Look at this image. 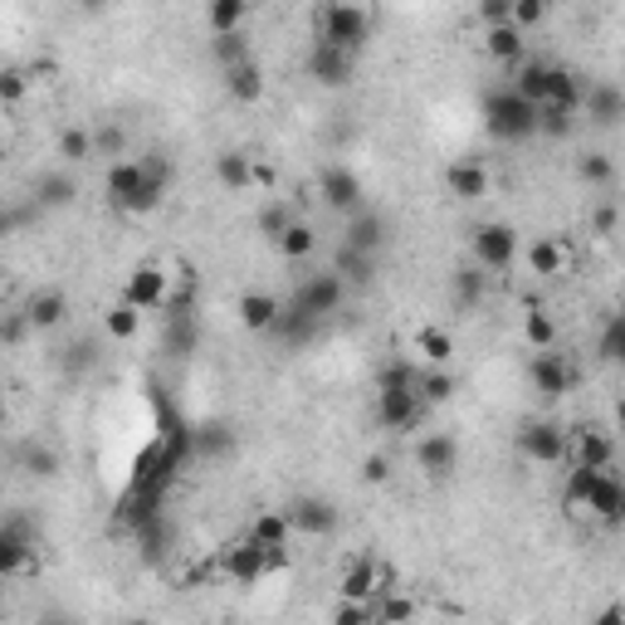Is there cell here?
Returning a JSON list of instances; mask_svg holds the SVG:
<instances>
[{
	"label": "cell",
	"mask_w": 625,
	"mask_h": 625,
	"mask_svg": "<svg viewBox=\"0 0 625 625\" xmlns=\"http://www.w3.org/2000/svg\"><path fill=\"white\" fill-rule=\"evenodd\" d=\"M377 416L387 430H406L420 426V416H426V401H420V372L416 367H387L377 381Z\"/></svg>",
	"instance_id": "1"
},
{
	"label": "cell",
	"mask_w": 625,
	"mask_h": 625,
	"mask_svg": "<svg viewBox=\"0 0 625 625\" xmlns=\"http://www.w3.org/2000/svg\"><path fill=\"white\" fill-rule=\"evenodd\" d=\"M313 25H318V45H333V49L357 55V49L372 40L377 10L362 6V0H333V6H318Z\"/></svg>",
	"instance_id": "2"
},
{
	"label": "cell",
	"mask_w": 625,
	"mask_h": 625,
	"mask_svg": "<svg viewBox=\"0 0 625 625\" xmlns=\"http://www.w3.org/2000/svg\"><path fill=\"white\" fill-rule=\"evenodd\" d=\"M484 127L499 143H528L538 137V104H528L523 94H514V84H504L484 98Z\"/></svg>",
	"instance_id": "3"
},
{
	"label": "cell",
	"mask_w": 625,
	"mask_h": 625,
	"mask_svg": "<svg viewBox=\"0 0 625 625\" xmlns=\"http://www.w3.org/2000/svg\"><path fill=\"white\" fill-rule=\"evenodd\" d=\"M391 592H397V572H391L387 563H377V557H352L338 577V602H367L372 606Z\"/></svg>",
	"instance_id": "4"
},
{
	"label": "cell",
	"mask_w": 625,
	"mask_h": 625,
	"mask_svg": "<svg viewBox=\"0 0 625 625\" xmlns=\"http://www.w3.org/2000/svg\"><path fill=\"white\" fill-rule=\"evenodd\" d=\"M469 254L484 274H504L518 260V230L504 221H479L469 225Z\"/></svg>",
	"instance_id": "5"
},
{
	"label": "cell",
	"mask_w": 625,
	"mask_h": 625,
	"mask_svg": "<svg viewBox=\"0 0 625 625\" xmlns=\"http://www.w3.org/2000/svg\"><path fill=\"white\" fill-rule=\"evenodd\" d=\"M518 455L528 465H563V459H572V430L557 426V420H528L518 430Z\"/></svg>",
	"instance_id": "6"
},
{
	"label": "cell",
	"mask_w": 625,
	"mask_h": 625,
	"mask_svg": "<svg viewBox=\"0 0 625 625\" xmlns=\"http://www.w3.org/2000/svg\"><path fill=\"white\" fill-rule=\"evenodd\" d=\"M342 299H348V279L338 270L333 274H313L299 284V299H293V309H303L318 323V318H333L342 309Z\"/></svg>",
	"instance_id": "7"
},
{
	"label": "cell",
	"mask_w": 625,
	"mask_h": 625,
	"mask_svg": "<svg viewBox=\"0 0 625 625\" xmlns=\"http://www.w3.org/2000/svg\"><path fill=\"white\" fill-rule=\"evenodd\" d=\"M318 196H323L328 211L357 215L362 211V176H357L352 167H323L318 172Z\"/></svg>",
	"instance_id": "8"
},
{
	"label": "cell",
	"mask_w": 625,
	"mask_h": 625,
	"mask_svg": "<svg viewBox=\"0 0 625 625\" xmlns=\"http://www.w3.org/2000/svg\"><path fill=\"white\" fill-rule=\"evenodd\" d=\"M528 381H533V391L547 401H557V397H567L572 391V381H577V372H572V362L563 352H533V362H528Z\"/></svg>",
	"instance_id": "9"
},
{
	"label": "cell",
	"mask_w": 625,
	"mask_h": 625,
	"mask_svg": "<svg viewBox=\"0 0 625 625\" xmlns=\"http://www.w3.org/2000/svg\"><path fill=\"white\" fill-rule=\"evenodd\" d=\"M35 553H40V538H35L30 523L6 518V528H0V572H6V577H20Z\"/></svg>",
	"instance_id": "10"
},
{
	"label": "cell",
	"mask_w": 625,
	"mask_h": 625,
	"mask_svg": "<svg viewBox=\"0 0 625 625\" xmlns=\"http://www.w3.org/2000/svg\"><path fill=\"white\" fill-rule=\"evenodd\" d=\"M123 303H133L137 313H152V309H162L167 303V270L162 264H137L133 274H127V284H123Z\"/></svg>",
	"instance_id": "11"
},
{
	"label": "cell",
	"mask_w": 625,
	"mask_h": 625,
	"mask_svg": "<svg viewBox=\"0 0 625 625\" xmlns=\"http://www.w3.org/2000/svg\"><path fill=\"white\" fill-rule=\"evenodd\" d=\"M289 523H293V533H303V538H333L342 514L328 499H313V494H303V499L289 504Z\"/></svg>",
	"instance_id": "12"
},
{
	"label": "cell",
	"mask_w": 625,
	"mask_h": 625,
	"mask_svg": "<svg viewBox=\"0 0 625 625\" xmlns=\"http://www.w3.org/2000/svg\"><path fill=\"white\" fill-rule=\"evenodd\" d=\"M221 572H225L230 582L250 586V582L270 577V557H264V547H260V543H250V538H235L230 547H221Z\"/></svg>",
	"instance_id": "13"
},
{
	"label": "cell",
	"mask_w": 625,
	"mask_h": 625,
	"mask_svg": "<svg viewBox=\"0 0 625 625\" xmlns=\"http://www.w3.org/2000/svg\"><path fill=\"white\" fill-rule=\"evenodd\" d=\"M416 465H420V475H430V479H450L459 469V440L445 436V430L420 436L416 440Z\"/></svg>",
	"instance_id": "14"
},
{
	"label": "cell",
	"mask_w": 625,
	"mask_h": 625,
	"mask_svg": "<svg viewBox=\"0 0 625 625\" xmlns=\"http://www.w3.org/2000/svg\"><path fill=\"white\" fill-rule=\"evenodd\" d=\"M582 113H586V123H592V127H616V123H625V88L611 84V79L586 84Z\"/></svg>",
	"instance_id": "15"
},
{
	"label": "cell",
	"mask_w": 625,
	"mask_h": 625,
	"mask_svg": "<svg viewBox=\"0 0 625 625\" xmlns=\"http://www.w3.org/2000/svg\"><path fill=\"white\" fill-rule=\"evenodd\" d=\"M586 514H592L596 523H606V528H625V479L621 475H606L596 479V489L586 494Z\"/></svg>",
	"instance_id": "16"
},
{
	"label": "cell",
	"mask_w": 625,
	"mask_h": 625,
	"mask_svg": "<svg viewBox=\"0 0 625 625\" xmlns=\"http://www.w3.org/2000/svg\"><path fill=\"white\" fill-rule=\"evenodd\" d=\"M572 465L582 469H611L616 465V436L602 426H582L577 436H572Z\"/></svg>",
	"instance_id": "17"
},
{
	"label": "cell",
	"mask_w": 625,
	"mask_h": 625,
	"mask_svg": "<svg viewBox=\"0 0 625 625\" xmlns=\"http://www.w3.org/2000/svg\"><path fill=\"white\" fill-rule=\"evenodd\" d=\"M279 313H284V303H279L274 293H264V289H250V293H240L235 299V318H240L245 333H274Z\"/></svg>",
	"instance_id": "18"
},
{
	"label": "cell",
	"mask_w": 625,
	"mask_h": 625,
	"mask_svg": "<svg viewBox=\"0 0 625 625\" xmlns=\"http://www.w3.org/2000/svg\"><path fill=\"white\" fill-rule=\"evenodd\" d=\"M352 69H357V55H348V49H333V45H318L309 49V74L318 84H328V88H342V84H352Z\"/></svg>",
	"instance_id": "19"
},
{
	"label": "cell",
	"mask_w": 625,
	"mask_h": 625,
	"mask_svg": "<svg viewBox=\"0 0 625 625\" xmlns=\"http://www.w3.org/2000/svg\"><path fill=\"white\" fill-rule=\"evenodd\" d=\"M572 270V245L563 235H538L528 245V274H538V279H557V274H567Z\"/></svg>",
	"instance_id": "20"
},
{
	"label": "cell",
	"mask_w": 625,
	"mask_h": 625,
	"mask_svg": "<svg viewBox=\"0 0 625 625\" xmlns=\"http://www.w3.org/2000/svg\"><path fill=\"white\" fill-rule=\"evenodd\" d=\"M445 191H450L455 201H484L489 196V167L484 162H469V157H459L445 167Z\"/></svg>",
	"instance_id": "21"
},
{
	"label": "cell",
	"mask_w": 625,
	"mask_h": 625,
	"mask_svg": "<svg viewBox=\"0 0 625 625\" xmlns=\"http://www.w3.org/2000/svg\"><path fill=\"white\" fill-rule=\"evenodd\" d=\"M582 98H586V79L567 64H553L547 69V108H567V113H582Z\"/></svg>",
	"instance_id": "22"
},
{
	"label": "cell",
	"mask_w": 625,
	"mask_h": 625,
	"mask_svg": "<svg viewBox=\"0 0 625 625\" xmlns=\"http://www.w3.org/2000/svg\"><path fill=\"white\" fill-rule=\"evenodd\" d=\"M342 245L357 250V254H377L381 245H387V221H381L377 211H357L348 215V230H342Z\"/></svg>",
	"instance_id": "23"
},
{
	"label": "cell",
	"mask_w": 625,
	"mask_h": 625,
	"mask_svg": "<svg viewBox=\"0 0 625 625\" xmlns=\"http://www.w3.org/2000/svg\"><path fill=\"white\" fill-rule=\"evenodd\" d=\"M484 55L504 69H518L523 55H528V35L518 25H494V30H484Z\"/></svg>",
	"instance_id": "24"
},
{
	"label": "cell",
	"mask_w": 625,
	"mask_h": 625,
	"mask_svg": "<svg viewBox=\"0 0 625 625\" xmlns=\"http://www.w3.org/2000/svg\"><path fill=\"white\" fill-rule=\"evenodd\" d=\"M25 318H30V328L49 333V328H59L64 318H69V293H64V289H40V293H30V303H25Z\"/></svg>",
	"instance_id": "25"
},
{
	"label": "cell",
	"mask_w": 625,
	"mask_h": 625,
	"mask_svg": "<svg viewBox=\"0 0 625 625\" xmlns=\"http://www.w3.org/2000/svg\"><path fill=\"white\" fill-rule=\"evenodd\" d=\"M245 538H250V543H260L264 553H270V547H289V543H293L289 508H264V514H254V523H250Z\"/></svg>",
	"instance_id": "26"
},
{
	"label": "cell",
	"mask_w": 625,
	"mask_h": 625,
	"mask_svg": "<svg viewBox=\"0 0 625 625\" xmlns=\"http://www.w3.org/2000/svg\"><path fill=\"white\" fill-rule=\"evenodd\" d=\"M264 69L254 59H245V64H235V69H225V94L235 98V104H260L264 98Z\"/></svg>",
	"instance_id": "27"
},
{
	"label": "cell",
	"mask_w": 625,
	"mask_h": 625,
	"mask_svg": "<svg viewBox=\"0 0 625 625\" xmlns=\"http://www.w3.org/2000/svg\"><path fill=\"white\" fill-rule=\"evenodd\" d=\"M215 182H221L225 191H250L254 186V157L250 152H221V157H215Z\"/></svg>",
	"instance_id": "28"
},
{
	"label": "cell",
	"mask_w": 625,
	"mask_h": 625,
	"mask_svg": "<svg viewBox=\"0 0 625 625\" xmlns=\"http://www.w3.org/2000/svg\"><path fill=\"white\" fill-rule=\"evenodd\" d=\"M245 20H250V0H211V10H206V25H211L215 40L240 35L245 30Z\"/></svg>",
	"instance_id": "29"
},
{
	"label": "cell",
	"mask_w": 625,
	"mask_h": 625,
	"mask_svg": "<svg viewBox=\"0 0 625 625\" xmlns=\"http://www.w3.org/2000/svg\"><path fill=\"white\" fill-rule=\"evenodd\" d=\"M416 352L426 357V367H445V362L455 357L450 328H440V323H420V328H416Z\"/></svg>",
	"instance_id": "30"
},
{
	"label": "cell",
	"mask_w": 625,
	"mask_h": 625,
	"mask_svg": "<svg viewBox=\"0 0 625 625\" xmlns=\"http://www.w3.org/2000/svg\"><path fill=\"white\" fill-rule=\"evenodd\" d=\"M274 250L284 254L289 264H303V260H313V254H318V230H313L309 221H293V225L284 230V235L274 240Z\"/></svg>",
	"instance_id": "31"
},
{
	"label": "cell",
	"mask_w": 625,
	"mask_h": 625,
	"mask_svg": "<svg viewBox=\"0 0 625 625\" xmlns=\"http://www.w3.org/2000/svg\"><path fill=\"white\" fill-rule=\"evenodd\" d=\"M484 289H489V274H484L479 264H465V270L450 274V299L459 303V309H479Z\"/></svg>",
	"instance_id": "32"
},
{
	"label": "cell",
	"mask_w": 625,
	"mask_h": 625,
	"mask_svg": "<svg viewBox=\"0 0 625 625\" xmlns=\"http://www.w3.org/2000/svg\"><path fill=\"white\" fill-rule=\"evenodd\" d=\"M547 69H553L547 59H523L518 69H514V94H523L528 104L543 108V98H547Z\"/></svg>",
	"instance_id": "33"
},
{
	"label": "cell",
	"mask_w": 625,
	"mask_h": 625,
	"mask_svg": "<svg viewBox=\"0 0 625 625\" xmlns=\"http://www.w3.org/2000/svg\"><path fill=\"white\" fill-rule=\"evenodd\" d=\"M55 147H59V157L69 162V167H79V162L98 157V133H88V127L74 123V127H64V133H59Z\"/></svg>",
	"instance_id": "34"
},
{
	"label": "cell",
	"mask_w": 625,
	"mask_h": 625,
	"mask_svg": "<svg viewBox=\"0 0 625 625\" xmlns=\"http://www.w3.org/2000/svg\"><path fill=\"white\" fill-rule=\"evenodd\" d=\"M523 342H528L533 352H557V323L543 309H528L523 313Z\"/></svg>",
	"instance_id": "35"
},
{
	"label": "cell",
	"mask_w": 625,
	"mask_h": 625,
	"mask_svg": "<svg viewBox=\"0 0 625 625\" xmlns=\"http://www.w3.org/2000/svg\"><path fill=\"white\" fill-rule=\"evenodd\" d=\"M137 328H143V313H137L133 303H123V299L104 313V333H108L113 342H133V338H137Z\"/></svg>",
	"instance_id": "36"
},
{
	"label": "cell",
	"mask_w": 625,
	"mask_h": 625,
	"mask_svg": "<svg viewBox=\"0 0 625 625\" xmlns=\"http://www.w3.org/2000/svg\"><path fill=\"white\" fill-rule=\"evenodd\" d=\"M577 182L611 186V182H616V162H611L606 152H582V157H577Z\"/></svg>",
	"instance_id": "37"
},
{
	"label": "cell",
	"mask_w": 625,
	"mask_h": 625,
	"mask_svg": "<svg viewBox=\"0 0 625 625\" xmlns=\"http://www.w3.org/2000/svg\"><path fill=\"white\" fill-rule=\"evenodd\" d=\"M455 397V377L445 372V367H426V372H420V401L426 406H445Z\"/></svg>",
	"instance_id": "38"
},
{
	"label": "cell",
	"mask_w": 625,
	"mask_h": 625,
	"mask_svg": "<svg viewBox=\"0 0 625 625\" xmlns=\"http://www.w3.org/2000/svg\"><path fill=\"white\" fill-rule=\"evenodd\" d=\"M338 274L348 279V284L367 289V284H372V254H357V250L342 245V250H338Z\"/></svg>",
	"instance_id": "39"
},
{
	"label": "cell",
	"mask_w": 625,
	"mask_h": 625,
	"mask_svg": "<svg viewBox=\"0 0 625 625\" xmlns=\"http://www.w3.org/2000/svg\"><path fill=\"white\" fill-rule=\"evenodd\" d=\"M411 621H416V596H406V592H391V596H381L377 625H411Z\"/></svg>",
	"instance_id": "40"
},
{
	"label": "cell",
	"mask_w": 625,
	"mask_h": 625,
	"mask_svg": "<svg viewBox=\"0 0 625 625\" xmlns=\"http://www.w3.org/2000/svg\"><path fill=\"white\" fill-rule=\"evenodd\" d=\"M596 348H602V362H621L625 367V309L602 328V342H596Z\"/></svg>",
	"instance_id": "41"
},
{
	"label": "cell",
	"mask_w": 625,
	"mask_h": 625,
	"mask_svg": "<svg viewBox=\"0 0 625 625\" xmlns=\"http://www.w3.org/2000/svg\"><path fill=\"white\" fill-rule=\"evenodd\" d=\"M577 133V113L567 108H538V137H572Z\"/></svg>",
	"instance_id": "42"
},
{
	"label": "cell",
	"mask_w": 625,
	"mask_h": 625,
	"mask_svg": "<svg viewBox=\"0 0 625 625\" xmlns=\"http://www.w3.org/2000/svg\"><path fill=\"white\" fill-rule=\"evenodd\" d=\"M547 16H553V6H547V0H514V25H518L523 35L538 30Z\"/></svg>",
	"instance_id": "43"
},
{
	"label": "cell",
	"mask_w": 625,
	"mask_h": 625,
	"mask_svg": "<svg viewBox=\"0 0 625 625\" xmlns=\"http://www.w3.org/2000/svg\"><path fill=\"white\" fill-rule=\"evenodd\" d=\"M74 196H79V186H74L69 176H40V201L45 206H69Z\"/></svg>",
	"instance_id": "44"
},
{
	"label": "cell",
	"mask_w": 625,
	"mask_h": 625,
	"mask_svg": "<svg viewBox=\"0 0 625 625\" xmlns=\"http://www.w3.org/2000/svg\"><path fill=\"white\" fill-rule=\"evenodd\" d=\"M333 625H377V611L367 602H338L333 606Z\"/></svg>",
	"instance_id": "45"
},
{
	"label": "cell",
	"mask_w": 625,
	"mask_h": 625,
	"mask_svg": "<svg viewBox=\"0 0 625 625\" xmlns=\"http://www.w3.org/2000/svg\"><path fill=\"white\" fill-rule=\"evenodd\" d=\"M215 59H221V69H235V64H245L250 59V45L240 40V35H225V40H215Z\"/></svg>",
	"instance_id": "46"
},
{
	"label": "cell",
	"mask_w": 625,
	"mask_h": 625,
	"mask_svg": "<svg viewBox=\"0 0 625 625\" xmlns=\"http://www.w3.org/2000/svg\"><path fill=\"white\" fill-rule=\"evenodd\" d=\"M479 20H484V30H494V25H514V0H484Z\"/></svg>",
	"instance_id": "47"
},
{
	"label": "cell",
	"mask_w": 625,
	"mask_h": 625,
	"mask_svg": "<svg viewBox=\"0 0 625 625\" xmlns=\"http://www.w3.org/2000/svg\"><path fill=\"white\" fill-rule=\"evenodd\" d=\"M20 98H25V69H16V64H10V69L0 74V104L16 108Z\"/></svg>",
	"instance_id": "48"
},
{
	"label": "cell",
	"mask_w": 625,
	"mask_h": 625,
	"mask_svg": "<svg viewBox=\"0 0 625 625\" xmlns=\"http://www.w3.org/2000/svg\"><path fill=\"white\" fill-rule=\"evenodd\" d=\"M293 221H299V215H289L284 206H264V215H260V230H264V235H270V240H279V235H284V230H289Z\"/></svg>",
	"instance_id": "49"
},
{
	"label": "cell",
	"mask_w": 625,
	"mask_h": 625,
	"mask_svg": "<svg viewBox=\"0 0 625 625\" xmlns=\"http://www.w3.org/2000/svg\"><path fill=\"white\" fill-rule=\"evenodd\" d=\"M25 465H30V475H40V479L59 475V459H55V450H40V445L30 450V459H25Z\"/></svg>",
	"instance_id": "50"
},
{
	"label": "cell",
	"mask_w": 625,
	"mask_h": 625,
	"mask_svg": "<svg viewBox=\"0 0 625 625\" xmlns=\"http://www.w3.org/2000/svg\"><path fill=\"white\" fill-rule=\"evenodd\" d=\"M127 147V133L123 127H104V133H98V157H118V152ZM123 162V157H118Z\"/></svg>",
	"instance_id": "51"
},
{
	"label": "cell",
	"mask_w": 625,
	"mask_h": 625,
	"mask_svg": "<svg viewBox=\"0 0 625 625\" xmlns=\"http://www.w3.org/2000/svg\"><path fill=\"white\" fill-rule=\"evenodd\" d=\"M362 479H367V484H387V479H391V465H387V455H367V465H362Z\"/></svg>",
	"instance_id": "52"
},
{
	"label": "cell",
	"mask_w": 625,
	"mask_h": 625,
	"mask_svg": "<svg viewBox=\"0 0 625 625\" xmlns=\"http://www.w3.org/2000/svg\"><path fill=\"white\" fill-rule=\"evenodd\" d=\"M592 625H625V602H606V606L592 616Z\"/></svg>",
	"instance_id": "53"
},
{
	"label": "cell",
	"mask_w": 625,
	"mask_h": 625,
	"mask_svg": "<svg viewBox=\"0 0 625 625\" xmlns=\"http://www.w3.org/2000/svg\"><path fill=\"white\" fill-rule=\"evenodd\" d=\"M616 221H621V211H616V206H602V211L592 215V230H596V235H611V230H616Z\"/></svg>",
	"instance_id": "54"
},
{
	"label": "cell",
	"mask_w": 625,
	"mask_h": 625,
	"mask_svg": "<svg viewBox=\"0 0 625 625\" xmlns=\"http://www.w3.org/2000/svg\"><path fill=\"white\" fill-rule=\"evenodd\" d=\"M611 420H616V430L625 436V397H616V406H611Z\"/></svg>",
	"instance_id": "55"
},
{
	"label": "cell",
	"mask_w": 625,
	"mask_h": 625,
	"mask_svg": "<svg viewBox=\"0 0 625 625\" xmlns=\"http://www.w3.org/2000/svg\"><path fill=\"white\" fill-rule=\"evenodd\" d=\"M40 625H64V621H40Z\"/></svg>",
	"instance_id": "56"
},
{
	"label": "cell",
	"mask_w": 625,
	"mask_h": 625,
	"mask_svg": "<svg viewBox=\"0 0 625 625\" xmlns=\"http://www.w3.org/2000/svg\"><path fill=\"white\" fill-rule=\"evenodd\" d=\"M127 625H143V621H127Z\"/></svg>",
	"instance_id": "57"
}]
</instances>
